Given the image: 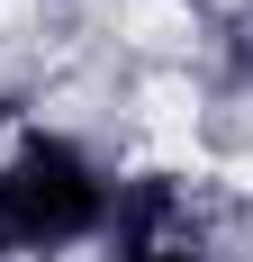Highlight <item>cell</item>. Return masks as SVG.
I'll return each mask as SVG.
<instances>
[{
    "label": "cell",
    "instance_id": "1",
    "mask_svg": "<svg viewBox=\"0 0 253 262\" xmlns=\"http://www.w3.org/2000/svg\"><path fill=\"white\" fill-rule=\"evenodd\" d=\"M100 217H109V181L91 172L81 145L27 136L0 163V253H54V244L91 235Z\"/></svg>",
    "mask_w": 253,
    "mask_h": 262
},
{
    "label": "cell",
    "instance_id": "2",
    "mask_svg": "<svg viewBox=\"0 0 253 262\" xmlns=\"http://www.w3.org/2000/svg\"><path fill=\"white\" fill-rule=\"evenodd\" d=\"M118 262H208L199 217L181 208V190L145 181L136 199H126V217H118Z\"/></svg>",
    "mask_w": 253,
    "mask_h": 262
}]
</instances>
